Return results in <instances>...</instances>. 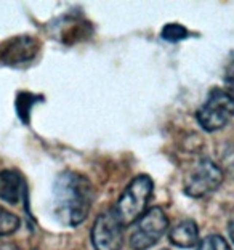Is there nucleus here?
I'll list each match as a JSON object with an SVG mask.
<instances>
[{"label":"nucleus","mask_w":234,"mask_h":250,"mask_svg":"<svg viewBox=\"0 0 234 250\" xmlns=\"http://www.w3.org/2000/svg\"><path fill=\"white\" fill-rule=\"evenodd\" d=\"M92 244L95 250H122L124 226L112 208L96 217L92 228Z\"/></svg>","instance_id":"6"},{"label":"nucleus","mask_w":234,"mask_h":250,"mask_svg":"<svg viewBox=\"0 0 234 250\" xmlns=\"http://www.w3.org/2000/svg\"><path fill=\"white\" fill-rule=\"evenodd\" d=\"M197 250H233L223 236L212 234L199 242Z\"/></svg>","instance_id":"12"},{"label":"nucleus","mask_w":234,"mask_h":250,"mask_svg":"<svg viewBox=\"0 0 234 250\" xmlns=\"http://www.w3.org/2000/svg\"><path fill=\"white\" fill-rule=\"evenodd\" d=\"M190 36V32L185 26L178 24V22H169L162 27V32H161V37L164 41L167 42H180V41H185V39Z\"/></svg>","instance_id":"11"},{"label":"nucleus","mask_w":234,"mask_h":250,"mask_svg":"<svg viewBox=\"0 0 234 250\" xmlns=\"http://www.w3.org/2000/svg\"><path fill=\"white\" fill-rule=\"evenodd\" d=\"M162 250H167V249H162Z\"/></svg>","instance_id":"16"},{"label":"nucleus","mask_w":234,"mask_h":250,"mask_svg":"<svg viewBox=\"0 0 234 250\" xmlns=\"http://www.w3.org/2000/svg\"><path fill=\"white\" fill-rule=\"evenodd\" d=\"M24 181L16 170L0 172V199L8 204H16L22 196Z\"/></svg>","instance_id":"9"},{"label":"nucleus","mask_w":234,"mask_h":250,"mask_svg":"<svg viewBox=\"0 0 234 250\" xmlns=\"http://www.w3.org/2000/svg\"><path fill=\"white\" fill-rule=\"evenodd\" d=\"M41 48L37 39L31 36H16L0 45V61L8 66H22L36 60Z\"/></svg>","instance_id":"7"},{"label":"nucleus","mask_w":234,"mask_h":250,"mask_svg":"<svg viewBox=\"0 0 234 250\" xmlns=\"http://www.w3.org/2000/svg\"><path fill=\"white\" fill-rule=\"evenodd\" d=\"M0 250H21L13 242H0Z\"/></svg>","instance_id":"13"},{"label":"nucleus","mask_w":234,"mask_h":250,"mask_svg":"<svg viewBox=\"0 0 234 250\" xmlns=\"http://www.w3.org/2000/svg\"><path fill=\"white\" fill-rule=\"evenodd\" d=\"M228 232H230V237H231V241L234 242V220L231 221L230 225H228Z\"/></svg>","instance_id":"15"},{"label":"nucleus","mask_w":234,"mask_h":250,"mask_svg":"<svg viewBox=\"0 0 234 250\" xmlns=\"http://www.w3.org/2000/svg\"><path fill=\"white\" fill-rule=\"evenodd\" d=\"M234 117V95L223 88H213L205 103L196 112L199 125L205 132H216L226 127Z\"/></svg>","instance_id":"3"},{"label":"nucleus","mask_w":234,"mask_h":250,"mask_svg":"<svg viewBox=\"0 0 234 250\" xmlns=\"http://www.w3.org/2000/svg\"><path fill=\"white\" fill-rule=\"evenodd\" d=\"M223 183V170L210 159H201L188 170L183 180L186 196L201 199L212 194Z\"/></svg>","instance_id":"4"},{"label":"nucleus","mask_w":234,"mask_h":250,"mask_svg":"<svg viewBox=\"0 0 234 250\" xmlns=\"http://www.w3.org/2000/svg\"><path fill=\"white\" fill-rule=\"evenodd\" d=\"M20 225H21V221L15 213L8 212L7 208L0 207V237L13 234V232L18 231Z\"/></svg>","instance_id":"10"},{"label":"nucleus","mask_w":234,"mask_h":250,"mask_svg":"<svg viewBox=\"0 0 234 250\" xmlns=\"http://www.w3.org/2000/svg\"><path fill=\"white\" fill-rule=\"evenodd\" d=\"M152 191L154 183L151 177H148V175H138V177H135L130 181V185L125 188L122 196L119 197L117 204L112 207L114 215L121 221L124 228L135 225L136 220L146 212Z\"/></svg>","instance_id":"2"},{"label":"nucleus","mask_w":234,"mask_h":250,"mask_svg":"<svg viewBox=\"0 0 234 250\" xmlns=\"http://www.w3.org/2000/svg\"><path fill=\"white\" fill-rule=\"evenodd\" d=\"M95 199L93 185L87 177L64 170L56 177L51 189V208L63 226L76 228L87 220Z\"/></svg>","instance_id":"1"},{"label":"nucleus","mask_w":234,"mask_h":250,"mask_svg":"<svg viewBox=\"0 0 234 250\" xmlns=\"http://www.w3.org/2000/svg\"><path fill=\"white\" fill-rule=\"evenodd\" d=\"M226 81L230 82L231 85H234V61H233V64L228 67V71H226Z\"/></svg>","instance_id":"14"},{"label":"nucleus","mask_w":234,"mask_h":250,"mask_svg":"<svg viewBox=\"0 0 234 250\" xmlns=\"http://www.w3.org/2000/svg\"><path fill=\"white\" fill-rule=\"evenodd\" d=\"M169 241L178 249H191L199 242V229L194 220H183L176 223L169 232Z\"/></svg>","instance_id":"8"},{"label":"nucleus","mask_w":234,"mask_h":250,"mask_svg":"<svg viewBox=\"0 0 234 250\" xmlns=\"http://www.w3.org/2000/svg\"><path fill=\"white\" fill-rule=\"evenodd\" d=\"M169 229V218L161 207H151L136 220L130 234V247L133 250H148L162 239Z\"/></svg>","instance_id":"5"}]
</instances>
